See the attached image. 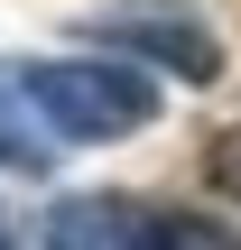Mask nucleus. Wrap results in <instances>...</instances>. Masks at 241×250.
Segmentation results:
<instances>
[{
	"mask_svg": "<svg viewBox=\"0 0 241 250\" xmlns=\"http://www.w3.org/2000/svg\"><path fill=\"white\" fill-rule=\"evenodd\" d=\"M56 158H65L56 121L37 111L28 74H19V65H0V167H56Z\"/></svg>",
	"mask_w": 241,
	"mask_h": 250,
	"instance_id": "nucleus-4",
	"label": "nucleus"
},
{
	"mask_svg": "<svg viewBox=\"0 0 241 250\" xmlns=\"http://www.w3.org/2000/svg\"><path fill=\"white\" fill-rule=\"evenodd\" d=\"M84 37H102V46H121L139 65H167L176 83H214L223 74V37H214V19L195 0H111V9L84 19Z\"/></svg>",
	"mask_w": 241,
	"mask_h": 250,
	"instance_id": "nucleus-2",
	"label": "nucleus"
},
{
	"mask_svg": "<svg viewBox=\"0 0 241 250\" xmlns=\"http://www.w3.org/2000/svg\"><path fill=\"white\" fill-rule=\"evenodd\" d=\"M204 176H214V186H223V195L241 204V121L223 130V139H214V158H204Z\"/></svg>",
	"mask_w": 241,
	"mask_h": 250,
	"instance_id": "nucleus-6",
	"label": "nucleus"
},
{
	"mask_svg": "<svg viewBox=\"0 0 241 250\" xmlns=\"http://www.w3.org/2000/svg\"><path fill=\"white\" fill-rule=\"evenodd\" d=\"M158 250H241V241H232V223H214V213H167Z\"/></svg>",
	"mask_w": 241,
	"mask_h": 250,
	"instance_id": "nucleus-5",
	"label": "nucleus"
},
{
	"mask_svg": "<svg viewBox=\"0 0 241 250\" xmlns=\"http://www.w3.org/2000/svg\"><path fill=\"white\" fill-rule=\"evenodd\" d=\"M19 74H28V93H37V111L56 121L65 148L130 139V130L158 121V83L139 74V56H130V65H102V56H37V65H19Z\"/></svg>",
	"mask_w": 241,
	"mask_h": 250,
	"instance_id": "nucleus-1",
	"label": "nucleus"
},
{
	"mask_svg": "<svg viewBox=\"0 0 241 250\" xmlns=\"http://www.w3.org/2000/svg\"><path fill=\"white\" fill-rule=\"evenodd\" d=\"M158 232H167V213H149L130 195H74V204H56L46 250H158Z\"/></svg>",
	"mask_w": 241,
	"mask_h": 250,
	"instance_id": "nucleus-3",
	"label": "nucleus"
},
{
	"mask_svg": "<svg viewBox=\"0 0 241 250\" xmlns=\"http://www.w3.org/2000/svg\"><path fill=\"white\" fill-rule=\"evenodd\" d=\"M0 250H9V232H0Z\"/></svg>",
	"mask_w": 241,
	"mask_h": 250,
	"instance_id": "nucleus-7",
	"label": "nucleus"
}]
</instances>
